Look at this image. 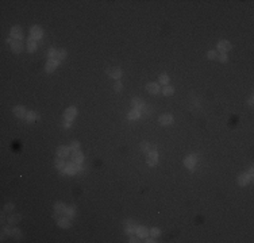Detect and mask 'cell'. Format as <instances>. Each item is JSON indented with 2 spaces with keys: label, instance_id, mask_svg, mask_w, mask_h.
Masks as SVG:
<instances>
[{
  "label": "cell",
  "instance_id": "obj_1",
  "mask_svg": "<svg viewBox=\"0 0 254 243\" xmlns=\"http://www.w3.org/2000/svg\"><path fill=\"white\" fill-rule=\"evenodd\" d=\"M83 168H81L80 164H74V162H69V164L65 165V169L61 171V174L62 173H66V174H70V176H73V174H76L77 171H80Z\"/></svg>",
  "mask_w": 254,
  "mask_h": 243
},
{
  "label": "cell",
  "instance_id": "obj_31",
  "mask_svg": "<svg viewBox=\"0 0 254 243\" xmlns=\"http://www.w3.org/2000/svg\"><path fill=\"white\" fill-rule=\"evenodd\" d=\"M150 149H151V146H150L149 142H142V143H141V150L143 151V153L148 154L149 151H150Z\"/></svg>",
  "mask_w": 254,
  "mask_h": 243
},
{
  "label": "cell",
  "instance_id": "obj_21",
  "mask_svg": "<svg viewBox=\"0 0 254 243\" xmlns=\"http://www.w3.org/2000/svg\"><path fill=\"white\" fill-rule=\"evenodd\" d=\"M139 116H141V112L134 108H133L131 111H129V113H127V119H130V120H136V119H139Z\"/></svg>",
  "mask_w": 254,
  "mask_h": 243
},
{
  "label": "cell",
  "instance_id": "obj_29",
  "mask_svg": "<svg viewBox=\"0 0 254 243\" xmlns=\"http://www.w3.org/2000/svg\"><path fill=\"white\" fill-rule=\"evenodd\" d=\"M47 57H49V60H58V50H56V49H50L49 53H47Z\"/></svg>",
  "mask_w": 254,
  "mask_h": 243
},
{
  "label": "cell",
  "instance_id": "obj_27",
  "mask_svg": "<svg viewBox=\"0 0 254 243\" xmlns=\"http://www.w3.org/2000/svg\"><path fill=\"white\" fill-rule=\"evenodd\" d=\"M161 90H162V95L164 96H172L174 93V88L173 87H169V85H165Z\"/></svg>",
  "mask_w": 254,
  "mask_h": 243
},
{
  "label": "cell",
  "instance_id": "obj_40",
  "mask_svg": "<svg viewBox=\"0 0 254 243\" xmlns=\"http://www.w3.org/2000/svg\"><path fill=\"white\" fill-rule=\"evenodd\" d=\"M64 58H66V50H64V49H62V50L58 51V60L61 61V60H64Z\"/></svg>",
  "mask_w": 254,
  "mask_h": 243
},
{
  "label": "cell",
  "instance_id": "obj_36",
  "mask_svg": "<svg viewBox=\"0 0 254 243\" xmlns=\"http://www.w3.org/2000/svg\"><path fill=\"white\" fill-rule=\"evenodd\" d=\"M11 224H8V226H4L3 227V230H2V232H4L6 235H8V236H11V234H12V228L9 227Z\"/></svg>",
  "mask_w": 254,
  "mask_h": 243
},
{
  "label": "cell",
  "instance_id": "obj_37",
  "mask_svg": "<svg viewBox=\"0 0 254 243\" xmlns=\"http://www.w3.org/2000/svg\"><path fill=\"white\" fill-rule=\"evenodd\" d=\"M218 60L220 61V62H227V61H229V57H227V54L226 53H220L219 56H218Z\"/></svg>",
  "mask_w": 254,
  "mask_h": 243
},
{
  "label": "cell",
  "instance_id": "obj_15",
  "mask_svg": "<svg viewBox=\"0 0 254 243\" xmlns=\"http://www.w3.org/2000/svg\"><path fill=\"white\" fill-rule=\"evenodd\" d=\"M14 113H15L16 118L23 119V118H26V115H27V111H26V108L23 105H16L14 108Z\"/></svg>",
  "mask_w": 254,
  "mask_h": 243
},
{
  "label": "cell",
  "instance_id": "obj_20",
  "mask_svg": "<svg viewBox=\"0 0 254 243\" xmlns=\"http://www.w3.org/2000/svg\"><path fill=\"white\" fill-rule=\"evenodd\" d=\"M11 49H12L14 53H21V51L23 50V45H22L21 41H15L14 39V42H12V45H11Z\"/></svg>",
  "mask_w": 254,
  "mask_h": 243
},
{
  "label": "cell",
  "instance_id": "obj_44",
  "mask_svg": "<svg viewBox=\"0 0 254 243\" xmlns=\"http://www.w3.org/2000/svg\"><path fill=\"white\" fill-rule=\"evenodd\" d=\"M145 239H146V241H145L146 243H154L155 242V238H153V236H150V238L148 236V238H145Z\"/></svg>",
  "mask_w": 254,
  "mask_h": 243
},
{
  "label": "cell",
  "instance_id": "obj_10",
  "mask_svg": "<svg viewBox=\"0 0 254 243\" xmlns=\"http://www.w3.org/2000/svg\"><path fill=\"white\" fill-rule=\"evenodd\" d=\"M146 89H148V92L151 93V95H158L159 90H161L158 83H149V84H146Z\"/></svg>",
  "mask_w": 254,
  "mask_h": 243
},
{
  "label": "cell",
  "instance_id": "obj_12",
  "mask_svg": "<svg viewBox=\"0 0 254 243\" xmlns=\"http://www.w3.org/2000/svg\"><path fill=\"white\" fill-rule=\"evenodd\" d=\"M107 74H108L111 79H115L118 81L120 77H122V70H120L119 68H110V69L107 70Z\"/></svg>",
  "mask_w": 254,
  "mask_h": 243
},
{
  "label": "cell",
  "instance_id": "obj_2",
  "mask_svg": "<svg viewBox=\"0 0 254 243\" xmlns=\"http://www.w3.org/2000/svg\"><path fill=\"white\" fill-rule=\"evenodd\" d=\"M136 228H138V224L134 222V220H126L125 222V232L129 235L135 234Z\"/></svg>",
  "mask_w": 254,
  "mask_h": 243
},
{
  "label": "cell",
  "instance_id": "obj_46",
  "mask_svg": "<svg viewBox=\"0 0 254 243\" xmlns=\"http://www.w3.org/2000/svg\"><path fill=\"white\" fill-rule=\"evenodd\" d=\"M12 42H14V39H12L11 37H9V38H7V43H8V45H12Z\"/></svg>",
  "mask_w": 254,
  "mask_h": 243
},
{
  "label": "cell",
  "instance_id": "obj_7",
  "mask_svg": "<svg viewBox=\"0 0 254 243\" xmlns=\"http://www.w3.org/2000/svg\"><path fill=\"white\" fill-rule=\"evenodd\" d=\"M216 47H218V50H219L220 53H227L229 50H231V43L226 39H222V41L218 42Z\"/></svg>",
  "mask_w": 254,
  "mask_h": 243
},
{
  "label": "cell",
  "instance_id": "obj_13",
  "mask_svg": "<svg viewBox=\"0 0 254 243\" xmlns=\"http://www.w3.org/2000/svg\"><path fill=\"white\" fill-rule=\"evenodd\" d=\"M58 64H60V60H49L46 66H45V70H46L47 73H51L56 70V68L58 66Z\"/></svg>",
  "mask_w": 254,
  "mask_h": 243
},
{
  "label": "cell",
  "instance_id": "obj_30",
  "mask_svg": "<svg viewBox=\"0 0 254 243\" xmlns=\"http://www.w3.org/2000/svg\"><path fill=\"white\" fill-rule=\"evenodd\" d=\"M158 81H159L158 84H161V85H164V87H165V85H168V83H169V76H168V74H165V73H164V74H161V76H159V79H158Z\"/></svg>",
  "mask_w": 254,
  "mask_h": 243
},
{
  "label": "cell",
  "instance_id": "obj_28",
  "mask_svg": "<svg viewBox=\"0 0 254 243\" xmlns=\"http://www.w3.org/2000/svg\"><path fill=\"white\" fill-rule=\"evenodd\" d=\"M65 208H66V205H65L62 201H57L54 204V211H58V212H61V213L65 212Z\"/></svg>",
  "mask_w": 254,
  "mask_h": 243
},
{
  "label": "cell",
  "instance_id": "obj_16",
  "mask_svg": "<svg viewBox=\"0 0 254 243\" xmlns=\"http://www.w3.org/2000/svg\"><path fill=\"white\" fill-rule=\"evenodd\" d=\"M135 234H136V236H138V238L145 239V238H148V236H149V230L146 228L145 226H138V228H136Z\"/></svg>",
  "mask_w": 254,
  "mask_h": 243
},
{
  "label": "cell",
  "instance_id": "obj_24",
  "mask_svg": "<svg viewBox=\"0 0 254 243\" xmlns=\"http://www.w3.org/2000/svg\"><path fill=\"white\" fill-rule=\"evenodd\" d=\"M54 165H56V168L58 170H61L62 171L64 169H65V161H64V158H61V157H57L56 158V161H54Z\"/></svg>",
  "mask_w": 254,
  "mask_h": 243
},
{
  "label": "cell",
  "instance_id": "obj_23",
  "mask_svg": "<svg viewBox=\"0 0 254 243\" xmlns=\"http://www.w3.org/2000/svg\"><path fill=\"white\" fill-rule=\"evenodd\" d=\"M64 215L66 216V218H74V215H76V209H74V207L73 205H70V207H66L65 208V212H64Z\"/></svg>",
  "mask_w": 254,
  "mask_h": 243
},
{
  "label": "cell",
  "instance_id": "obj_32",
  "mask_svg": "<svg viewBox=\"0 0 254 243\" xmlns=\"http://www.w3.org/2000/svg\"><path fill=\"white\" fill-rule=\"evenodd\" d=\"M149 234H150V236H153V238H157V236H159V234H161V231H159V228H157V227H153V228L149 230Z\"/></svg>",
  "mask_w": 254,
  "mask_h": 243
},
{
  "label": "cell",
  "instance_id": "obj_45",
  "mask_svg": "<svg viewBox=\"0 0 254 243\" xmlns=\"http://www.w3.org/2000/svg\"><path fill=\"white\" fill-rule=\"evenodd\" d=\"M247 103H249V105H253V96H250V97H249Z\"/></svg>",
  "mask_w": 254,
  "mask_h": 243
},
{
  "label": "cell",
  "instance_id": "obj_3",
  "mask_svg": "<svg viewBox=\"0 0 254 243\" xmlns=\"http://www.w3.org/2000/svg\"><path fill=\"white\" fill-rule=\"evenodd\" d=\"M158 162V154L157 151H149L148 155H146V164L149 166H155Z\"/></svg>",
  "mask_w": 254,
  "mask_h": 243
},
{
  "label": "cell",
  "instance_id": "obj_35",
  "mask_svg": "<svg viewBox=\"0 0 254 243\" xmlns=\"http://www.w3.org/2000/svg\"><path fill=\"white\" fill-rule=\"evenodd\" d=\"M69 147H70V150H72V151H77V150H80V143H79L77 141H73V142L70 143Z\"/></svg>",
  "mask_w": 254,
  "mask_h": 243
},
{
  "label": "cell",
  "instance_id": "obj_9",
  "mask_svg": "<svg viewBox=\"0 0 254 243\" xmlns=\"http://www.w3.org/2000/svg\"><path fill=\"white\" fill-rule=\"evenodd\" d=\"M252 178H253V176H250L249 173H242L241 176H238V184L241 186H246L247 184L252 181Z\"/></svg>",
  "mask_w": 254,
  "mask_h": 243
},
{
  "label": "cell",
  "instance_id": "obj_5",
  "mask_svg": "<svg viewBox=\"0 0 254 243\" xmlns=\"http://www.w3.org/2000/svg\"><path fill=\"white\" fill-rule=\"evenodd\" d=\"M76 115H77V109H76V107H69V108L65 111L64 113V119L65 120H68V122H72L74 118H76Z\"/></svg>",
  "mask_w": 254,
  "mask_h": 243
},
{
  "label": "cell",
  "instance_id": "obj_8",
  "mask_svg": "<svg viewBox=\"0 0 254 243\" xmlns=\"http://www.w3.org/2000/svg\"><path fill=\"white\" fill-rule=\"evenodd\" d=\"M158 122H159L161 126H169V124L173 123V116H172L170 113H164V115L159 116Z\"/></svg>",
  "mask_w": 254,
  "mask_h": 243
},
{
  "label": "cell",
  "instance_id": "obj_6",
  "mask_svg": "<svg viewBox=\"0 0 254 243\" xmlns=\"http://www.w3.org/2000/svg\"><path fill=\"white\" fill-rule=\"evenodd\" d=\"M195 165H196V155H188L184 158V166L188 168L189 170L195 169Z\"/></svg>",
  "mask_w": 254,
  "mask_h": 243
},
{
  "label": "cell",
  "instance_id": "obj_17",
  "mask_svg": "<svg viewBox=\"0 0 254 243\" xmlns=\"http://www.w3.org/2000/svg\"><path fill=\"white\" fill-rule=\"evenodd\" d=\"M131 105H133V108L138 109V111H142V109H145V103H143V100L136 99V97H134V99L131 100Z\"/></svg>",
  "mask_w": 254,
  "mask_h": 243
},
{
  "label": "cell",
  "instance_id": "obj_18",
  "mask_svg": "<svg viewBox=\"0 0 254 243\" xmlns=\"http://www.w3.org/2000/svg\"><path fill=\"white\" fill-rule=\"evenodd\" d=\"M57 224H58L60 228H69V227H70V220H69V218H66V216H65V218L61 216V218L57 220Z\"/></svg>",
  "mask_w": 254,
  "mask_h": 243
},
{
  "label": "cell",
  "instance_id": "obj_34",
  "mask_svg": "<svg viewBox=\"0 0 254 243\" xmlns=\"http://www.w3.org/2000/svg\"><path fill=\"white\" fill-rule=\"evenodd\" d=\"M11 236H12V238H15V239H21L22 238V234H21V231H19V228H12Z\"/></svg>",
  "mask_w": 254,
  "mask_h": 243
},
{
  "label": "cell",
  "instance_id": "obj_39",
  "mask_svg": "<svg viewBox=\"0 0 254 243\" xmlns=\"http://www.w3.org/2000/svg\"><path fill=\"white\" fill-rule=\"evenodd\" d=\"M14 207H15V205H14L12 203H7V204L4 205V212H11V211L14 209Z\"/></svg>",
  "mask_w": 254,
  "mask_h": 243
},
{
  "label": "cell",
  "instance_id": "obj_41",
  "mask_svg": "<svg viewBox=\"0 0 254 243\" xmlns=\"http://www.w3.org/2000/svg\"><path fill=\"white\" fill-rule=\"evenodd\" d=\"M61 216H62V213L58 212V211H54V213H53V219H57V220H58V219L61 218Z\"/></svg>",
  "mask_w": 254,
  "mask_h": 243
},
{
  "label": "cell",
  "instance_id": "obj_19",
  "mask_svg": "<svg viewBox=\"0 0 254 243\" xmlns=\"http://www.w3.org/2000/svg\"><path fill=\"white\" fill-rule=\"evenodd\" d=\"M83 161H84V154L81 153L80 150L73 151V155H72V162H74V164H81Z\"/></svg>",
  "mask_w": 254,
  "mask_h": 243
},
{
  "label": "cell",
  "instance_id": "obj_38",
  "mask_svg": "<svg viewBox=\"0 0 254 243\" xmlns=\"http://www.w3.org/2000/svg\"><path fill=\"white\" fill-rule=\"evenodd\" d=\"M122 88H123V84L120 83L119 80L115 81V84H114V89H115L116 92H120V90H122Z\"/></svg>",
  "mask_w": 254,
  "mask_h": 243
},
{
  "label": "cell",
  "instance_id": "obj_14",
  "mask_svg": "<svg viewBox=\"0 0 254 243\" xmlns=\"http://www.w3.org/2000/svg\"><path fill=\"white\" fill-rule=\"evenodd\" d=\"M70 155V147H66V146H60L57 149V157L61 158H66Z\"/></svg>",
  "mask_w": 254,
  "mask_h": 243
},
{
  "label": "cell",
  "instance_id": "obj_25",
  "mask_svg": "<svg viewBox=\"0 0 254 243\" xmlns=\"http://www.w3.org/2000/svg\"><path fill=\"white\" fill-rule=\"evenodd\" d=\"M27 50L30 51V53H34V51L37 50V42L34 39H31V38H28V41H27Z\"/></svg>",
  "mask_w": 254,
  "mask_h": 243
},
{
  "label": "cell",
  "instance_id": "obj_43",
  "mask_svg": "<svg viewBox=\"0 0 254 243\" xmlns=\"http://www.w3.org/2000/svg\"><path fill=\"white\" fill-rule=\"evenodd\" d=\"M70 126H72V122H68V120H65V122L62 123V127H64V128H69Z\"/></svg>",
  "mask_w": 254,
  "mask_h": 243
},
{
  "label": "cell",
  "instance_id": "obj_33",
  "mask_svg": "<svg viewBox=\"0 0 254 243\" xmlns=\"http://www.w3.org/2000/svg\"><path fill=\"white\" fill-rule=\"evenodd\" d=\"M207 58L208 60H218V53L215 50H210L207 53Z\"/></svg>",
  "mask_w": 254,
  "mask_h": 243
},
{
  "label": "cell",
  "instance_id": "obj_22",
  "mask_svg": "<svg viewBox=\"0 0 254 243\" xmlns=\"http://www.w3.org/2000/svg\"><path fill=\"white\" fill-rule=\"evenodd\" d=\"M22 216L19 215V213H15V215H8V218H7V222H8V224H16V223L21 220Z\"/></svg>",
  "mask_w": 254,
  "mask_h": 243
},
{
  "label": "cell",
  "instance_id": "obj_26",
  "mask_svg": "<svg viewBox=\"0 0 254 243\" xmlns=\"http://www.w3.org/2000/svg\"><path fill=\"white\" fill-rule=\"evenodd\" d=\"M37 118H38V115L34 111H28L27 115H26V120H27L28 123H34L35 120H37Z\"/></svg>",
  "mask_w": 254,
  "mask_h": 243
},
{
  "label": "cell",
  "instance_id": "obj_11",
  "mask_svg": "<svg viewBox=\"0 0 254 243\" xmlns=\"http://www.w3.org/2000/svg\"><path fill=\"white\" fill-rule=\"evenodd\" d=\"M11 38L15 41H21L23 38V32H22V28L15 26V27L11 28Z\"/></svg>",
  "mask_w": 254,
  "mask_h": 243
},
{
  "label": "cell",
  "instance_id": "obj_4",
  "mask_svg": "<svg viewBox=\"0 0 254 243\" xmlns=\"http://www.w3.org/2000/svg\"><path fill=\"white\" fill-rule=\"evenodd\" d=\"M42 35H43V31L41 30V27H38V26H32L30 28V38L34 41L37 39H41Z\"/></svg>",
  "mask_w": 254,
  "mask_h": 243
},
{
  "label": "cell",
  "instance_id": "obj_42",
  "mask_svg": "<svg viewBox=\"0 0 254 243\" xmlns=\"http://www.w3.org/2000/svg\"><path fill=\"white\" fill-rule=\"evenodd\" d=\"M130 243H135V242H138V236H134L131 234V236H130V241H129Z\"/></svg>",
  "mask_w": 254,
  "mask_h": 243
}]
</instances>
